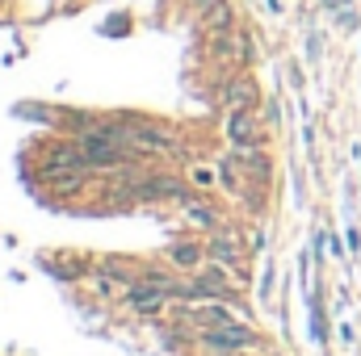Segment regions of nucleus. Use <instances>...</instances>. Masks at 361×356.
I'll return each mask as SVG.
<instances>
[{"mask_svg":"<svg viewBox=\"0 0 361 356\" xmlns=\"http://www.w3.org/2000/svg\"><path fill=\"white\" fill-rule=\"evenodd\" d=\"M130 197H135V201H147V205H156V201H180V205H189V201H193L189 184H185V180H177V177L139 180V184H130Z\"/></svg>","mask_w":361,"mask_h":356,"instance_id":"1","label":"nucleus"},{"mask_svg":"<svg viewBox=\"0 0 361 356\" xmlns=\"http://www.w3.org/2000/svg\"><path fill=\"white\" fill-rule=\"evenodd\" d=\"M126 147H130V151H147V155H164V160H180L177 139H173V134H160V130H152V126H130Z\"/></svg>","mask_w":361,"mask_h":356,"instance_id":"2","label":"nucleus"},{"mask_svg":"<svg viewBox=\"0 0 361 356\" xmlns=\"http://www.w3.org/2000/svg\"><path fill=\"white\" fill-rule=\"evenodd\" d=\"M206 348H214V352H248V348H257V336H252V327H244V323H231V327H206Z\"/></svg>","mask_w":361,"mask_h":356,"instance_id":"3","label":"nucleus"},{"mask_svg":"<svg viewBox=\"0 0 361 356\" xmlns=\"http://www.w3.org/2000/svg\"><path fill=\"white\" fill-rule=\"evenodd\" d=\"M126 298H130V306H135L139 314H156L169 293H164V285H152V281L139 285V281H135V285H126Z\"/></svg>","mask_w":361,"mask_h":356,"instance_id":"4","label":"nucleus"},{"mask_svg":"<svg viewBox=\"0 0 361 356\" xmlns=\"http://www.w3.org/2000/svg\"><path fill=\"white\" fill-rule=\"evenodd\" d=\"M227 139L235 147H257V122L248 109H231V122H227Z\"/></svg>","mask_w":361,"mask_h":356,"instance_id":"5","label":"nucleus"},{"mask_svg":"<svg viewBox=\"0 0 361 356\" xmlns=\"http://www.w3.org/2000/svg\"><path fill=\"white\" fill-rule=\"evenodd\" d=\"M206 256H214V260H219L223 268H235V265H240V252H235V239H231V235H227L223 227H219V231L210 235V243H206Z\"/></svg>","mask_w":361,"mask_h":356,"instance_id":"6","label":"nucleus"},{"mask_svg":"<svg viewBox=\"0 0 361 356\" xmlns=\"http://www.w3.org/2000/svg\"><path fill=\"white\" fill-rule=\"evenodd\" d=\"M169 260H173V268H197L202 265V248L189 243V239H185V243H173V248H169Z\"/></svg>","mask_w":361,"mask_h":356,"instance_id":"7","label":"nucleus"},{"mask_svg":"<svg viewBox=\"0 0 361 356\" xmlns=\"http://www.w3.org/2000/svg\"><path fill=\"white\" fill-rule=\"evenodd\" d=\"M185 218H189L193 227H202V231H219V222H223L210 205H197V201H189V205H185Z\"/></svg>","mask_w":361,"mask_h":356,"instance_id":"8","label":"nucleus"},{"mask_svg":"<svg viewBox=\"0 0 361 356\" xmlns=\"http://www.w3.org/2000/svg\"><path fill=\"white\" fill-rule=\"evenodd\" d=\"M214 168H219V180H223L227 193H244V180H240V172H235V160H231V155L214 160Z\"/></svg>","mask_w":361,"mask_h":356,"instance_id":"9","label":"nucleus"},{"mask_svg":"<svg viewBox=\"0 0 361 356\" xmlns=\"http://www.w3.org/2000/svg\"><path fill=\"white\" fill-rule=\"evenodd\" d=\"M252 101H257L252 84H244V80H231V84H227V105H231V109H252Z\"/></svg>","mask_w":361,"mask_h":356,"instance_id":"10","label":"nucleus"},{"mask_svg":"<svg viewBox=\"0 0 361 356\" xmlns=\"http://www.w3.org/2000/svg\"><path fill=\"white\" fill-rule=\"evenodd\" d=\"M206 25H214L219 34H227V30H231V8H227V0L206 4Z\"/></svg>","mask_w":361,"mask_h":356,"instance_id":"11","label":"nucleus"},{"mask_svg":"<svg viewBox=\"0 0 361 356\" xmlns=\"http://www.w3.org/2000/svg\"><path fill=\"white\" fill-rule=\"evenodd\" d=\"M311 336L324 344L328 340V319H324V302H319V293H311Z\"/></svg>","mask_w":361,"mask_h":356,"instance_id":"12","label":"nucleus"},{"mask_svg":"<svg viewBox=\"0 0 361 356\" xmlns=\"http://www.w3.org/2000/svg\"><path fill=\"white\" fill-rule=\"evenodd\" d=\"M240 164H244V168H248V172H252L257 180L269 177V160H265V155H261L257 147H252V151H244V155H240Z\"/></svg>","mask_w":361,"mask_h":356,"instance_id":"13","label":"nucleus"},{"mask_svg":"<svg viewBox=\"0 0 361 356\" xmlns=\"http://www.w3.org/2000/svg\"><path fill=\"white\" fill-rule=\"evenodd\" d=\"M197 323H206V327H231L235 319H231V310H223V306H206V310L197 314Z\"/></svg>","mask_w":361,"mask_h":356,"instance_id":"14","label":"nucleus"},{"mask_svg":"<svg viewBox=\"0 0 361 356\" xmlns=\"http://www.w3.org/2000/svg\"><path fill=\"white\" fill-rule=\"evenodd\" d=\"M214 172H219V168H193V172H189V180H193L197 189H210V184H214Z\"/></svg>","mask_w":361,"mask_h":356,"instance_id":"15","label":"nucleus"},{"mask_svg":"<svg viewBox=\"0 0 361 356\" xmlns=\"http://www.w3.org/2000/svg\"><path fill=\"white\" fill-rule=\"evenodd\" d=\"M324 239H328V252H332V256L341 260V256H345V248H341V239H332V235H324Z\"/></svg>","mask_w":361,"mask_h":356,"instance_id":"16","label":"nucleus"},{"mask_svg":"<svg viewBox=\"0 0 361 356\" xmlns=\"http://www.w3.org/2000/svg\"><path fill=\"white\" fill-rule=\"evenodd\" d=\"M197 4H202V8H206V4H214V0H197Z\"/></svg>","mask_w":361,"mask_h":356,"instance_id":"17","label":"nucleus"}]
</instances>
